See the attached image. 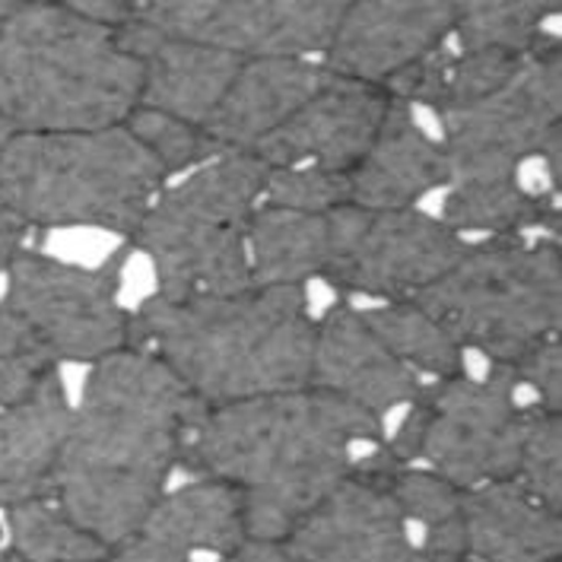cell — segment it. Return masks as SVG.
I'll list each match as a JSON object with an SVG mask.
<instances>
[{
  "label": "cell",
  "instance_id": "obj_25",
  "mask_svg": "<svg viewBox=\"0 0 562 562\" xmlns=\"http://www.w3.org/2000/svg\"><path fill=\"white\" fill-rule=\"evenodd\" d=\"M359 312L375 330V337L414 372H426L436 382L464 375V350L416 302H385Z\"/></svg>",
  "mask_w": 562,
  "mask_h": 562
},
{
  "label": "cell",
  "instance_id": "obj_17",
  "mask_svg": "<svg viewBox=\"0 0 562 562\" xmlns=\"http://www.w3.org/2000/svg\"><path fill=\"white\" fill-rule=\"evenodd\" d=\"M327 80L330 70L322 60H241L236 80L229 83L201 131L220 153H248L283 121L293 119Z\"/></svg>",
  "mask_w": 562,
  "mask_h": 562
},
{
  "label": "cell",
  "instance_id": "obj_30",
  "mask_svg": "<svg viewBox=\"0 0 562 562\" xmlns=\"http://www.w3.org/2000/svg\"><path fill=\"white\" fill-rule=\"evenodd\" d=\"M265 204L299 213H330L350 204V176L327 172L318 166L270 169L265 188Z\"/></svg>",
  "mask_w": 562,
  "mask_h": 562
},
{
  "label": "cell",
  "instance_id": "obj_10",
  "mask_svg": "<svg viewBox=\"0 0 562 562\" xmlns=\"http://www.w3.org/2000/svg\"><path fill=\"white\" fill-rule=\"evenodd\" d=\"M124 245L102 267H80L20 251L7 270L3 302L26 322L55 362H102L134 344L131 312L121 305Z\"/></svg>",
  "mask_w": 562,
  "mask_h": 562
},
{
  "label": "cell",
  "instance_id": "obj_1",
  "mask_svg": "<svg viewBox=\"0 0 562 562\" xmlns=\"http://www.w3.org/2000/svg\"><path fill=\"white\" fill-rule=\"evenodd\" d=\"M204 407L147 350L92 366L55 471L58 505L109 550L166 496L188 429Z\"/></svg>",
  "mask_w": 562,
  "mask_h": 562
},
{
  "label": "cell",
  "instance_id": "obj_20",
  "mask_svg": "<svg viewBox=\"0 0 562 562\" xmlns=\"http://www.w3.org/2000/svg\"><path fill=\"white\" fill-rule=\"evenodd\" d=\"M74 407L60 375L32 397L0 407V512L52 499Z\"/></svg>",
  "mask_w": 562,
  "mask_h": 562
},
{
  "label": "cell",
  "instance_id": "obj_27",
  "mask_svg": "<svg viewBox=\"0 0 562 562\" xmlns=\"http://www.w3.org/2000/svg\"><path fill=\"white\" fill-rule=\"evenodd\" d=\"M55 375L58 362L26 322L0 299V407L26 401Z\"/></svg>",
  "mask_w": 562,
  "mask_h": 562
},
{
  "label": "cell",
  "instance_id": "obj_16",
  "mask_svg": "<svg viewBox=\"0 0 562 562\" xmlns=\"http://www.w3.org/2000/svg\"><path fill=\"white\" fill-rule=\"evenodd\" d=\"M308 387L382 419L394 407H411L423 382L375 337L359 308L337 302L315 322Z\"/></svg>",
  "mask_w": 562,
  "mask_h": 562
},
{
  "label": "cell",
  "instance_id": "obj_21",
  "mask_svg": "<svg viewBox=\"0 0 562 562\" xmlns=\"http://www.w3.org/2000/svg\"><path fill=\"white\" fill-rule=\"evenodd\" d=\"M461 518L474 560L560 562V512L537 503L518 480H499L468 490Z\"/></svg>",
  "mask_w": 562,
  "mask_h": 562
},
{
  "label": "cell",
  "instance_id": "obj_11",
  "mask_svg": "<svg viewBox=\"0 0 562 562\" xmlns=\"http://www.w3.org/2000/svg\"><path fill=\"white\" fill-rule=\"evenodd\" d=\"M330 261L322 280L347 296L411 302L429 290L464 251V238L423 210H362L356 204L327 213Z\"/></svg>",
  "mask_w": 562,
  "mask_h": 562
},
{
  "label": "cell",
  "instance_id": "obj_28",
  "mask_svg": "<svg viewBox=\"0 0 562 562\" xmlns=\"http://www.w3.org/2000/svg\"><path fill=\"white\" fill-rule=\"evenodd\" d=\"M515 480L537 503L562 512V416L533 407L528 411L525 442Z\"/></svg>",
  "mask_w": 562,
  "mask_h": 562
},
{
  "label": "cell",
  "instance_id": "obj_24",
  "mask_svg": "<svg viewBox=\"0 0 562 562\" xmlns=\"http://www.w3.org/2000/svg\"><path fill=\"white\" fill-rule=\"evenodd\" d=\"M557 13L553 0H454L451 38L458 52L531 55L547 42L540 30Z\"/></svg>",
  "mask_w": 562,
  "mask_h": 562
},
{
  "label": "cell",
  "instance_id": "obj_8",
  "mask_svg": "<svg viewBox=\"0 0 562 562\" xmlns=\"http://www.w3.org/2000/svg\"><path fill=\"white\" fill-rule=\"evenodd\" d=\"M515 385L505 366H490L483 382L454 375L423 385L385 448L401 464L423 461L426 471L461 493L515 480L528 426V411L518 407Z\"/></svg>",
  "mask_w": 562,
  "mask_h": 562
},
{
  "label": "cell",
  "instance_id": "obj_7",
  "mask_svg": "<svg viewBox=\"0 0 562 562\" xmlns=\"http://www.w3.org/2000/svg\"><path fill=\"white\" fill-rule=\"evenodd\" d=\"M416 302L458 340L512 369L537 344L560 337V238H483Z\"/></svg>",
  "mask_w": 562,
  "mask_h": 562
},
{
  "label": "cell",
  "instance_id": "obj_29",
  "mask_svg": "<svg viewBox=\"0 0 562 562\" xmlns=\"http://www.w3.org/2000/svg\"><path fill=\"white\" fill-rule=\"evenodd\" d=\"M124 127L156 156V162L166 169V176L172 178L176 172H184L191 166H204L213 159L220 149L207 140V134L198 124L169 119L162 112H149L137 109L131 119L124 121Z\"/></svg>",
  "mask_w": 562,
  "mask_h": 562
},
{
  "label": "cell",
  "instance_id": "obj_23",
  "mask_svg": "<svg viewBox=\"0 0 562 562\" xmlns=\"http://www.w3.org/2000/svg\"><path fill=\"white\" fill-rule=\"evenodd\" d=\"M330 261L327 213L258 204L248 223V270L255 286H305Z\"/></svg>",
  "mask_w": 562,
  "mask_h": 562
},
{
  "label": "cell",
  "instance_id": "obj_9",
  "mask_svg": "<svg viewBox=\"0 0 562 562\" xmlns=\"http://www.w3.org/2000/svg\"><path fill=\"white\" fill-rule=\"evenodd\" d=\"M448 184L518 181V166L562 137L560 38H547L515 74L471 105L439 112Z\"/></svg>",
  "mask_w": 562,
  "mask_h": 562
},
{
  "label": "cell",
  "instance_id": "obj_18",
  "mask_svg": "<svg viewBox=\"0 0 562 562\" xmlns=\"http://www.w3.org/2000/svg\"><path fill=\"white\" fill-rule=\"evenodd\" d=\"M119 32L121 42L134 52L144 70L140 109L204 127V121L236 80L241 60L184 38L159 35L147 23H140L137 13Z\"/></svg>",
  "mask_w": 562,
  "mask_h": 562
},
{
  "label": "cell",
  "instance_id": "obj_31",
  "mask_svg": "<svg viewBox=\"0 0 562 562\" xmlns=\"http://www.w3.org/2000/svg\"><path fill=\"white\" fill-rule=\"evenodd\" d=\"M391 496L404 512V518L419 521L426 531L461 518V503H464V493L458 486H451L448 480L436 476L432 471H419L411 464H404L394 474Z\"/></svg>",
  "mask_w": 562,
  "mask_h": 562
},
{
  "label": "cell",
  "instance_id": "obj_19",
  "mask_svg": "<svg viewBox=\"0 0 562 562\" xmlns=\"http://www.w3.org/2000/svg\"><path fill=\"white\" fill-rule=\"evenodd\" d=\"M350 176V204L362 210H414L429 191L445 184V153L414 119L404 102L387 105L375 140Z\"/></svg>",
  "mask_w": 562,
  "mask_h": 562
},
{
  "label": "cell",
  "instance_id": "obj_3",
  "mask_svg": "<svg viewBox=\"0 0 562 562\" xmlns=\"http://www.w3.org/2000/svg\"><path fill=\"white\" fill-rule=\"evenodd\" d=\"M131 334L201 407L308 387L315 322L305 286L153 296L131 315Z\"/></svg>",
  "mask_w": 562,
  "mask_h": 562
},
{
  "label": "cell",
  "instance_id": "obj_12",
  "mask_svg": "<svg viewBox=\"0 0 562 562\" xmlns=\"http://www.w3.org/2000/svg\"><path fill=\"white\" fill-rule=\"evenodd\" d=\"M347 0H149L137 20L238 60L325 55Z\"/></svg>",
  "mask_w": 562,
  "mask_h": 562
},
{
  "label": "cell",
  "instance_id": "obj_15",
  "mask_svg": "<svg viewBox=\"0 0 562 562\" xmlns=\"http://www.w3.org/2000/svg\"><path fill=\"white\" fill-rule=\"evenodd\" d=\"M387 105L391 95L385 89L330 74V80L293 119L283 121L248 153L258 156L267 169L318 166L327 172H350L375 140Z\"/></svg>",
  "mask_w": 562,
  "mask_h": 562
},
{
  "label": "cell",
  "instance_id": "obj_33",
  "mask_svg": "<svg viewBox=\"0 0 562 562\" xmlns=\"http://www.w3.org/2000/svg\"><path fill=\"white\" fill-rule=\"evenodd\" d=\"M26 233H30V229H26L10 210L0 204V273H7L10 265L16 261V255L23 251Z\"/></svg>",
  "mask_w": 562,
  "mask_h": 562
},
{
  "label": "cell",
  "instance_id": "obj_22",
  "mask_svg": "<svg viewBox=\"0 0 562 562\" xmlns=\"http://www.w3.org/2000/svg\"><path fill=\"white\" fill-rule=\"evenodd\" d=\"M134 533H144L178 560H194V553L226 557L248 540L241 496L233 486L204 476L166 493Z\"/></svg>",
  "mask_w": 562,
  "mask_h": 562
},
{
  "label": "cell",
  "instance_id": "obj_6",
  "mask_svg": "<svg viewBox=\"0 0 562 562\" xmlns=\"http://www.w3.org/2000/svg\"><path fill=\"white\" fill-rule=\"evenodd\" d=\"M265 162L251 153H216L181 184L162 191L134 236L162 299L229 296L251 283L248 223L267 188Z\"/></svg>",
  "mask_w": 562,
  "mask_h": 562
},
{
  "label": "cell",
  "instance_id": "obj_13",
  "mask_svg": "<svg viewBox=\"0 0 562 562\" xmlns=\"http://www.w3.org/2000/svg\"><path fill=\"white\" fill-rule=\"evenodd\" d=\"M404 464L385 445L353 461L347 480L283 540L293 562H429L407 537V518L391 496Z\"/></svg>",
  "mask_w": 562,
  "mask_h": 562
},
{
  "label": "cell",
  "instance_id": "obj_37",
  "mask_svg": "<svg viewBox=\"0 0 562 562\" xmlns=\"http://www.w3.org/2000/svg\"><path fill=\"white\" fill-rule=\"evenodd\" d=\"M461 562H480V560H474V557H468V560H461Z\"/></svg>",
  "mask_w": 562,
  "mask_h": 562
},
{
  "label": "cell",
  "instance_id": "obj_35",
  "mask_svg": "<svg viewBox=\"0 0 562 562\" xmlns=\"http://www.w3.org/2000/svg\"><path fill=\"white\" fill-rule=\"evenodd\" d=\"M10 137H13V127H10L7 121L0 119V153H3V147L10 144Z\"/></svg>",
  "mask_w": 562,
  "mask_h": 562
},
{
  "label": "cell",
  "instance_id": "obj_5",
  "mask_svg": "<svg viewBox=\"0 0 562 562\" xmlns=\"http://www.w3.org/2000/svg\"><path fill=\"white\" fill-rule=\"evenodd\" d=\"M169 181L124 124L70 134H13L0 153V204L26 229L134 236Z\"/></svg>",
  "mask_w": 562,
  "mask_h": 562
},
{
  "label": "cell",
  "instance_id": "obj_4",
  "mask_svg": "<svg viewBox=\"0 0 562 562\" xmlns=\"http://www.w3.org/2000/svg\"><path fill=\"white\" fill-rule=\"evenodd\" d=\"M140 60L121 32L70 0H0V119L13 134L121 127L140 109Z\"/></svg>",
  "mask_w": 562,
  "mask_h": 562
},
{
  "label": "cell",
  "instance_id": "obj_32",
  "mask_svg": "<svg viewBox=\"0 0 562 562\" xmlns=\"http://www.w3.org/2000/svg\"><path fill=\"white\" fill-rule=\"evenodd\" d=\"M515 382H525L537 391V407L562 414V347L560 337H550L537 344L531 353H525L512 366Z\"/></svg>",
  "mask_w": 562,
  "mask_h": 562
},
{
  "label": "cell",
  "instance_id": "obj_36",
  "mask_svg": "<svg viewBox=\"0 0 562 562\" xmlns=\"http://www.w3.org/2000/svg\"><path fill=\"white\" fill-rule=\"evenodd\" d=\"M0 562H20V560H16V557H10V553H3V557H0Z\"/></svg>",
  "mask_w": 562,
  "mask_h": 562
},
{
  "label": "cell",
  "instance_id": "obj_14",
  "mask_svg": "<svg viewBox=\"0 0 562 562\" xmlns=\"http://www.w3.org/2000/svg\"><path fill=\"white\" fill-rule=\"evenodd\" d=\"M451 26L454 0H356L344 7L322 64L334 77L382 89L442 48Z\"/></svg>",
  "mask_w": 562,
  "mask_h": 562
},
{
  "label": "cell",
  "instance_id": "obj_26",
  "mask_svg": "<svg viewBox=\"0 0 562 562\" xmlns=\"http://www.w3.org/2000/svg\"><path fill=\"white\" fill-rule=\"evenodd\" d=\"M10 557L20 562H105L109 547L83 531L58 499H35L7 512Z\"/></svg>",
  "mask_w": 562,
  "mask_h": 562
},
{
  "label": "cell",
  "instance_id": "obj_34",
  "mask_svg": "<svg viewBox=\"0 0 562 562\" xmlns=\"http://www.w3.org/2000/svg\"><path fill=\"white\" fill-rule=\"evenodd\" d=\"M216 562H293L286 557L283 543H265V540H245L238 550L220 557Z\"/></svg>",
  "mask_w": 562,
  "mask_h": 562
},
{
  "label": "cell",
  "instance_id": "obj_2",
  "mask_svg": "<svg viewBox=\"0 0 562 562\" xmlns=\"http://www.w3.org/2000/svg\"><path fill=\"white\" fill-rule=\"evenodd\" d=\"M379 416L318 387L204 407L178 468L233 486L248 540L283 543L347 480L356 442H382Z\"/></svg>",
  "mask_w": 562,
  "mask_h": 562
}]
</instances>
